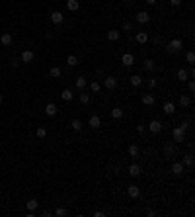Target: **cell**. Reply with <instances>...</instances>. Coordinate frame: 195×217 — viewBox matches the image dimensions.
Here are the masks:
<instances>
[{"mask_svg":"<svg viewBox=\"0 0 195 217\" xmlns=\"http://www.w3.org/2000/svg\"><path fill=\"white\" fill-rule=\"evenodd\" d=\"M166 49H168V53H178V51L183 49V41L182 39H172L170 43L166 45Z\"/></svg>","mask_w":195,"mask_h":217,"instance_id":"cell-1","label":"cell"},{"mask_svg":"<svg viewBox=\"0 0 195 217\" xmlns=\"http://www.w3.org/2000/svg\"><path fill=\"white\" fill-rule=\"evenodd\" d=\"M172 135H174V141H176V143H183V137H186V129H183V127H176Z\"/></svg>","mask_w":195,"mask_h":217,"instance_id":"cell-2","label":"cell"},{"mask_svg":"<svg viewBox=\"0 0 195 217\" xmlns=\"http://www.w3.org/2000/svg\"><path fill=\"white\" fill-rule=\"evenodd\" d=\"M148 129L152 131V133H160V131H162V123L158 119H152L150 123H148Z\"/></svg>","mask_w":195,"mask_h":217,"instance_id":"cell-3","label":"cell"},{"mask_svg":"<svg viewBox=\"0 0 195 217\" xmlns=\"http://www.w3.org/2000/svg\"><path fill=\"white\" fill-rule=\"evenodd\" d=\"M121 63H123L125 67H133V63H135V57L131 55V53H125V55L121 57Z\"/></svg>","mask_w":195,"mask_h":217,"instance_id":"cell-4","label":"cell"},{"mask_svg":"<svg viewBox=\"0 0 195 217\" xmlns=\"http://www.w3.org/2000/svg\"><path fill=\"white\" fill-rule=\"evenodd\" d=\"M137 22H139V24H148L150 22L148 12H139V14H137Z\"/></svg>","mask_w":195,"mask_h":217,"instance_id":"cell-5","label":"cell"},{"mask_svg":"<svg viewBox=\"0 0 195 217\" xmlns=\"http://www.w3.org/2000/svg\"><path fill=\"white\" fill-rule=\"evenodd\" d=\"M162 110H164L166 115H172L174 112H176V106H174V102H166L164 106H162Z\"/></svg>","mask_w":195,"mask_h":217,"instance_id":"cell-6","label":"cell"},{"mask_svg":"<svg viewBox=\"0 0 195 217\" xmlns=\"http://www.w3.org/2000/svg\"><path fill=\"white\" fill-rule=\"evenodd\" d=\"M33 51H29V49H25L24 53H22V63H31L33 61Z\"/></svg>","mask_w":195,"mask_h":217,"instance_id":"cell-7","label":"cell"},{"mask_svg":"<svg viewBox=\"0 0 195 217\" xmlns=\"http://www.w3.org/2000/svg\"><path fill=\"white\" fill-rule=\"evenodd\" d=\"M61 98L65 100V102H70V100L74 98V94H72V90H70V88H65V90L61 92Z\"/></svg>","mask_w":195,"mask_h":217,"instance_id":"cell-8","label":"cell"},{"mask_svg":"<svg viewBox=\"0 0 195 217\" xmlns=\"http://www.w3.org/2000/svg\"><path fill=\"white\" fill-rule=\"evenodd\" d=\"M62 20H65V16H62L61 12H53V14H51V22H53V24L59 25V24H62Z\"/></svg>","mask_w":195,"mask_h":217,"instance_id":"cell-9","label":"cell"},{"mask_svg":"<svg viewBox=\"0 0 195 217\" xmlns=\"http://www.w3.org/2000/svg\"><path fill=\"white\" fill-rule=\"evenodd\" d=\"M172 174H176V176L183 174V165H182V162H174V165H172Z\"/></svg>","mask_w":195,"mask_h":217,"instance_id":"cell-10","label":"cell"},{"mask_svg":"<svg viewBox=\"0 0 195 217\" xmlns=\"http://www.w3.org/2000/svg\"><path fill=\"white\" fill-rule=\"evenodd\" d=\"M66 8L70 10V12H76V10L80 8V2H78V0H66Z\"/></svg>","mask_w":195,"mask_h":217,"instance_id":"cell-11","label":"cell"},{"mask_svg":"<svg viewBox=\"0 0 195 217\" xmlns=\"http://www.w3.org/2000/svg\"><path fill=\"white\" fill-rule=\"evenodd\" d=\"M57 112H59V108H57V106H55V104H53V102H51V104H47V106H45V114H47V115H55Z\"/></svg>","mask_w":195,"mask_h":217,"instance_id":"cell-12","label":"cell"},{"mask_svg":"<svg viewBox=\"0 0 195 217\" xmlns=\"http://www.w3.org/2000/svg\"><path fill=\"white\" fill-rule=\"evenodd\" d=\"M115 86H117V80H115V76H107V78H105V88H107V90H113Z\"/></svg>","mask_w":195,"mask_h":217,"instance_id":"cell-13","label":"cell"},{"mask_svg":"<svg viewBox=\"0 0 195 217\" xmlns=\"http://www.w3.org/2000/svg\"><path fill=\"white\" fill-rule=\"evenodd\" d=\"M127 192H129V196L131 198H139V194H141V190L137 188V184H131V186L127 188Z\"/></svg>","mask_w":195,"mask_h":217,"instance_id":"cell-14","label":"cell"},{"mask_svg":"<svg viewBox=\"0 0 195 217\" xmlns=\"http://www.w3.org/2000/svg\"><path fill=\"white\" fill-rule=\"evenodd\" d=\"M146 41H148V33H146V31H139V33H137V43H146Z\"/></svg>","mask_w":195,"mask_h":217,"instance_id":"cell-15","label":"cell"},{"mask_svg":"<svg viewBox=\"0 0 195 217\" xmlns=\"http://www.w3.org/2000/svg\"><path fill=\"white\" fill-rule=\"evenodd\" d=\"M121 37V31L119 29H111V31H107V39L109 41H117Z\"/></svg>","mask_w":195,"mask_h":217,"instance_id":"cell-16","label":"cell"},{"mask_svg":"<svg viewBox=\"0 0 195 217\" xmlns=\"http://www.w3.org/2000/svg\"><path fill=\"white\" fill-rule=\"evenodd\" d=\"M129 174H131L133 178L141 176V166H139V165H131V166H129Z\"/></svg>","mask_w":195,"mask_h":217,"instance_id":"cell-17","label":"cell"},{"mask_svg":"<svg viewBox=\"0 0 195 217\" xmlns=\"http://www.w3.org/2000/svg\"><path fill=\"white\" fill-rule=\"evenodd\" d=\"M99 125H102V119H99L98 115H92V118H90V127H94V129H98Z\"/></svg>","mask_w":195,"mask_h":217,"instance_id":"cell-18","label":"cell"},{"mask_svg":"<svg viewBox=\"0 0 195 217\" xmlns=\"http://www.w3.org/2000/svg\"><path fill=\"white\" fill-rule=\"evenodd\" d=\"M143 104L144 106H154V96H152V94H144V96H143Z\"/></svg>","mask_w":195,"mask_h":217,"instance_id":"cell-19","label":"cell"},{"mask_svg":"<svg viewBox=\"0 0 195 217\" xmlns=\"http://www.w3.org/2000/svg\"><path fill=\"white\" fill-rule=\"evenodd\" d=\"M111 118L113 119H121V118H123V110H121V108H113L111 110Z\"/></svg>","mask_w":195,"mask_h":217,"instance_id":"cell-20","label":"cell"},{"mask_svg":"<svg viewBox=\"0 0 195 217\" xmlns=\"http://www.w3.org/2000/svg\"><path fill=\"white\" fill-rule=\"evenodd\" d=\"M0 43H2V45H12V35H10V33H4L2 37H0Z\"/></svg>","mask_w":195,"mask_h":217,"instance_id":"cell-21","label":"cell"},{"mask_svg":"<svg viewBox=\"0 0 195 217\" xmlns=\"http://www.w3.org/2000/svg\"><path fill=\"white\" fill-rule=\"evenodd\" d=\"M131 84H133V86H141V84H143V76L133 75V76H131Z\"/></svg>","mask_w":195,"mask_h":217,"instance_id":"cell-22","label":"cell"},{"mask_svg":"<svg viewBox=\"0 0 195 217\" xmlns=\"http://www.w3.org/2000/svg\"><path fill=\"white\" fill-rule=\"evenodd\" d=\"M187 78H189V72L187 71H183V68H180V71H178V80H187Z\"/></svg>","mask_w":195,"mask_h":217,"instance_id":"cell-23","label":"cell"},{"mask_svg":"<svg viewBox=\"0 0 195 217\" xmlns=\"http://www.w3.org/2000/svg\"><path fill=\"white\" fill-rule=\"evenodd\" d=\"M86 84H88V82H86V78H84V76H78V78H76V88L82 90V88H86Z\"/></svg>","mask_w":195,"mask_h":217,"instance_id":"cell-24","label":"cell"},{"mask_svg":"<svg viewBox=\"0 0 195 217\" xmlns=\"http://www.w3.org/2000/svg\"><path fill=\"white\" fill-rule=\"evenodd\" d=\"M180 104L183 106V108H186V106H189V104H191V98H189V96H186V94H182V96H180Z\"/></svg>","mask_w":195,"mask_h":217,"instance_id":"cell-25","label":"cell"},{"mask_svg":"<svg viewBox=\"0 0 195 217\" xmlns=\"http://www.w3.org/2000/svg\"><path fill=\"white\" fill-rule=\"evenodd\" d=\"M66 63H68L70 67H76V65H78V57H76V55H68Z\"/></svg>","mask_w":195,"mask_h":217,"instance_id":"cell-26","label":"cell"},{"mask_svg":"<svg viewBox=\"0 0 195 217\" xmlns=\"http://www.w3.org/2000/svg\"><path fill=\"white\" fill-rule=\"evenodd\" d=\"M129 155L133 157V158H137V157H139V147H137V145H131V147H129Z\"/></svg>","mask_w":195,"mask_h":217,"instance_id":"cell-27","label":"cell"},{"mask_svg":"<svg viewBox=\"0 0 195 217\" xmlns=\"http://www.w3.org/2000/svg\"><path fill=\"white\" fill-rule=\"evenodd\" d=\"M37 205H39L37 200H29V202H28V209L29 211H35V209H37Z\"/></svg>","mask_w":195,"mask_h":217,"instance_id":"cell-28","label":"cell"},{"mask_svg":"<svg viewBox=\"0 0 195 217\" xmlns=\"http://www.w3.org/2000/svg\"><path fill=\"white\" fill-rule=\"evenodd\" d=\"M70 125H72V129H74V131H80V129H82V121H80V119H72Z\"/></svg>","mask_w":195,"mask_h":217,"instance_id":"cell-29","label":"cell"},{"mask_svg":"<svg viewBox=\"0 0 195 217\" xmlns=\"http://www.w3.org/2000/svg\"><path fill=\"white\" fill-rule=\"evenodd\" d=\"M182 165H186V166H193V157L191 155H186L183 157V162Z\"/></svg>","mask_w":195,"mask_h":217,"instance_id":"cell-30","label":"cell"},{"mask_svg":"<svg viewBox=\"0 0 195 217\" xmlns=\"http://www.w3.org/2000/svg\"><path fill=\"white\" fill-rule=\"evenodd\" d=\"M61 75H62V71H61V68H59V67H53V68H51V76H55V78H59Z\"/></svg>","mask_w":195,"mask_h":217,"instance_id":"cell-31","label":"cell"},{"mask_svg":"<svg viewBox=\"0 0 195 217\" xmlns=\"http://www.w3.org/2000/svg\"><path fill=\"white\" fill-rule=\"evenodd\" d=\"M152 68H154V61H152V59H146V61H144V71H152Z\"/></svg>","mask_w":195,"mask_h":217,"instance_id":"cell-32","label":"cell"},{"mask_svg":"<svg viewBox=\"0 0 195 217\" xmlns=\"http://www.w3.org/2000/svg\"><path fill=\"white\" fill-rule=\"evenodd\" d=\"M174 153H176V151H174L172 145H166V147H164V155H166V157H172Z\"/></svg>","mask_w":195,"mask_h":217,"instance_id":"cell-33","label":"cell"},{"mask_svg":"<svg viewBox=\"0 0 195 217\" xmlns=\"http://www.w3.org/2000/svg\"><path fill=\"white\" fill-rule=\"evenodd\" d=\"M186 61L189 63V65H193V63H195V55H193V51H189L187 55H186Z\"/></svg>","mask_w":195,"mask_h":217,"instance_id":"cell-34","label":"cell"},{"mask_svg":"<svg viewBox=\"0 0 195 217\" xmlns=\"http://www.w3.org/2000/svg\"><path fill=\"white\" fill-rule=\"evenodd\" d=\"M55 215H57V217H65V215H66V209H65V207H57V209H55Z\"/></svg>","mask_w":195,"mask_h":217,"instance_id":"cell-35","label":"cell"},{"mask_svg":"<svg viewBox=\"0 0 195 217\" xmlns=\"http://www.w3.org/2000/svg\"><path fill=\"white\" fill-rule=\"evenodd\" d=\"M90 90H92V92H99V90H102V86H99V82H92V84H90Z\"/></svg>","mask_w":195,"mask_h":217,"instance_id":"cell-36","label":"cell"},{"mask_svg":"<svg viewBox=\"0 0 195 217\" xmlns=\"http://www.w3.org/2000/svg\"><path fill=\"white\" fill-rule=\"evenodd\" d=\"M45 135H47V129H45V127H37V137H41V139H43Z\"/></svg>","mask_w":195,"mask_h":217,"instance_id":"cell-37","label":"cell"},{"mask_svg":"<svg viewBox=\"0 0 195 217\" xmlns=\"http://www.w3.org/2000/svg\"><path fill=\"white\" fill-rule=\"evenodd\" d=\"M80 102L82 104H88V102H90V96H88V94H80Z\"/></svg>","mask_w":195,"mask_h":217,"instance_id":"cell-38","label":"cell"},{"mask_svg":"<svg viewBox=\"0 0 195 217\" xmlns=\"http://www.w3.org/2000/svg\"><path fill=\"white\" fill-rule=\"evenodd\" d=\"M18 65H20L18 59H12V61H10V67H12V68H18Z\"/></svg>","mask_w":195,"mask_h":217,"instance_id":"cell-39","label":"cell"},{"mask_svg":"<svg viewBox=\"0 0 195 217\" xmlns=\"http://www.w3.org/2000/svg\"><path fill=\"white\" fill-rule=\"evenodd\" d=\"M148 86H150V88L156 86V78H148Z\"/></svg>","mask_w":195,"mask_h":217,"instance_id":"cell-40","label":"cell"},{"mask_svg":"<svg viewBox=\"0 0 195 217\" xmlns=\"http://www.w3.org/2000/svg\"><path fill=\"white\" fill-rule=\"evenodd\" d=\"M131 29V22H125L123 24V31H129Z\"/></svg>","mask_w":195,"mask_h":217,"instance_id":"cell-41","label":"cell"},{"mask_svg":"<svg viewBox=\"0 0 195 217\" xmlns=\"http://www.w3.org/2000/svg\"><path fill=\"white\" fill-rule=\"evenodd\" d=\"M170 4H172V6H180L182 0H170Z\"/></svg>","mask_w":195,"mask_h":217,"instance_id":"cell-42","label":"cell"},{"mask_svg":"<svg viewBox=\"0 0 195 217\" xmlns=\"http://www.w3.org/2000/svg\"><path fill=\"white\" fill-rule=\"evenodd\" d=\"M187 86H189V90L193 92V90H195V82H193V80H189V82H187Z\"/></svg>","mask_w":195,"mask_h":217,"instance_id":"cell-43","label":"cell"},{"mask_svg":"<svg viewBox=\"0 0 195 217\" xmlns=\"http://www.w3.org/2000/svg\"><path fill=\"white\" fill-rule=\"evenodd\" d=\"M137 131H139V133H144V125H137Z\"/></svg>","mask_w":195,"mask_h":217,"instance_id":"cell-44","label":"cell"},{"mask_svg":"<svg viewBox=\"0 0 195 217\" xmlns=\"http://www.w3.org/2000/svg\"><path fill=\"white\" fill-rule=\"evenodd\" d=\"M146 4H148V6H152V4H156V0H146Z\"/></svg>","mask_w":195,"mask_h":217,"instance_id":"cell-45","label":"cell"},{"mask_svg":"<svg viewBox=\"0 0 195 217\" xmlns=\"http://www.w3.org/2000/svg\"><path fill=\"white\" fill-rule=\"evenodd\" d=\"M0 104H2V94H0Z\"/></svg>","mask_w":195,"mask_h":217,"instance_id":"cell-46","label":"cell"},{"mask_svg":"<svg viewBox=\"0 0 195 217\" xmlns=\"http://www.w3.org/2000/svg\"><path fill=\"white\" fill-rule=\"evenodd\" d=\"M123 2H131V0H123Z\"/></svg>","mask_w":195,"mask_h":217,"instance_id":"cell-47","label":"cell"}]
</instances>
